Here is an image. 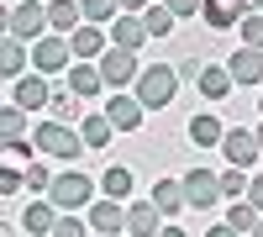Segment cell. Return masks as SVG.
I'll use <instances>...</instances> for the list:
<instances>
[{
	"label": "cell",
	"mask_w": 263,
	"mask_h": 237,
	"mask_svg": "<svg viewBox=\"0 0 263 237\" xmlns=\"http://www.w3.org/2000/svg\"><path fill=\"white\" fill-rule=\"evenodd\" d=\"M174 90H179V69H174V63H147L142 79H137L142 111H163V105L174 100Z\"/></svg>",
	"instance_id": "1"
},
{
	"label": "cell",
	"mask_w": 263,
	"mask_h": 237,
	"mask_svg": "<svg viewBox=\"0 0 263 237\" xmlns=\"http://www.w3.org/2000/svg\"><path fill=\"white\" fill-rule=\"evenodd\" d=\"M6 37L42 42V37H48V0H16L11 16H6Z\"/></svg>",
	"instance_id": "2"
},
{
	"label": "cell",
	"mask_w": 263,
	"mask_h": 237,
	"mask_svg": "<svg viewBox=\"0 0 263 237\" xmlns=\"http://www.w3.org/2000/svg\"><path fill=\"white\" fill-rule=\"evenodd\" d=\"M32 142H37L48 158H79V153H84V137L74 132V126H63V121H37V126H32Z\"/></svg>",
	"instance_id": "3"
},
{
	"label": "cell",
	"mask_w": 263,
	"mask_h": 237,
	"mask_svg": "<svg viewBox=\"0 0 263 237\" xmlns=\"http://www.w3.org/2000/svg\"><path fill=\"white\" fill-rule=\"evenodd\" d=\"M90 195H95V185L79 174V169H69V174H58L53 179V190H48V200L63 211V216H79L84 206H90Z\"/></svg>",
	"instance_id": "4"
},
{
	"label": "cell",
	"mask_w": 263,
	"mask_h": 237,
	"mask_svg": "<svg viewBox=\"0 0 263 237\" xmlns=\"http://www.w3.org/2000/svg\"><path fill=\"white\" fill-rule=\"evenodd\" d=\"M32 69H37V74H69V69H74V48H69V37L48 32L42 42H32Z\"/></svg>",
	"instance_id": "5"
},
{
	"label": "cell",
	"mask_w": 263,
	"mask_h": 237,
	"mask_svg": "<svg viewBox=\"0 0 263 237\" xmlns=\"http://www.w3.org/2000/svg\"><path fill=\"white\" fill-rule=\"evenodd\" d=\"M142 69H147V63H137V53H126V48H111L100 58V74H105V84H111L116 95H121V84H137Z\"/></svg>",
	"instance_id": "6"
},
{
	"label": "cell",
	"mask_w": 263,
	"mask_h": 237,
	"mask_svg": "<svg viewBox=\"0 0 263 237\" xmlns=\"http://www.w3.org/2000/svg\"><path fill=\"white\" fill-rule=\"evenodd\" d=\"M221 153H227V163L232 169H253L258 163V132H248V126H227V137H221Z\"/></svg>",
	"instance_id": "7"
},
{
	"label": "cell",
	"mask_w": 263,
	"mask_h": 237,
	"mask_svg": "<svg viewBox=\"0 0 263 237\" xmlns=\"http://www.w3.org/2000/svg\"><path fill=\"white\" fill-rule=\"evenodd\" d=\"M184 200L200 206V211H211L216 200H221V174H211V169H190V174H184Z\"/></svg>",
	"instance_id": "8"
},
{
	"label": "cell",
	"mask_w": 263,
	"mask_h": 237,
	"mask_svg": "<svg viewBox=\"0 0 263 237\" xmlns=\"http://www.w3.org/2000/svg\"><path fill=\"white\" fill-rule=\"evenodd\" d=\"M53 90H48V74H21L11 84V105H21V111H37V105H48Z\"/></svg>",
	"instance_id": "9"
},
{
	"label": "cell",
	"mask_w": 263,
	"mask_h": 237,
	"mask_svg": "<svg viewBox=\"0 0 263 237\" xmlns=\"http://www.w3.org/2000/svg\"><path fill=\"white\" fill-rule=\"evenodd\" d=\"M69 48H74V63L105 58V53H111V32H105V27H79V32L69 37Z\"/></svg>",
	"instance_id": "10"
},
{
	"label": "cell",
	"mask_w": 263,
	"mask_h": 237,
	"mask_svg": "<svg viewBox=\"0 0 263 237\" xmlns=\"http://www.w3.org/2000/svg\"><path fill=\"white\" fill-rule=\"evenodd\" d=\"M48 27H53L58 37H74L79 27H90V21H84V6H79V0H48Z\"/></svg>",
	"instance_id": "11"
},
{
	"label": "cell",
	"mask_w": 263,
	"mask_h": 237,
	"mask_svg": "<svg viewBox=\"0 0 263 237\" xmlns=\"http://www.w3.org/2000/svg\"><path fill=\"white\" fill-rule=\"evenodd\" d=\"M105 116H111L116 132H137V126H142V100H137V95H111Z\"/></svg>",
	"instance_id": "12"
},
{
	"label": "cell",
	"mask_w": 263,
	"mask_h": 237,
	"mask_svg": "<svg viewBox=\"0 0 263 237\" xmlns=\"http://www.w3.org/2000/svg\"><path fill=\"white\" fill-rule=\"evenodd\" d=\"M58 216H63V211H58L53 200H32L27 211H21V227H27L32 237H53V227H58Z\"/></svg>",
	"instance_id": "13"
},
{
	"label": "cell",
	"mask_w": 263,
	"mask_h": 237,
	"mask_svg": "<svg viewBox=\"0 0 263 237\" xmlns=\"http://www.w3.org/2000/svg\"><path fill=\"white\" fill-rule=\"evenodd\" d=\"M90 227L105 232V237L126 232V206H121V200H95V206H90Z\"/></svg>",
	"instance_id": "14"
},
{
	"label": "cell",
	"mask_w": 263,
	"mask_h": 237,
	"mask_svg": "<svg viewBox=\"0 0 263 237\" xmlns=\"http://www.w3.org/2000/svg\"><path fill=\"white\" fill-rule=\"evenodd\" d=\"M147 42V27H142V16H116L111 21V48H126V53H137Z\"/></svg>",
	"instance_id": "15"
},
{
	"label": "cell",
	"mask_w": 263,
	"mask_h": 237,
	"mask_svg": "<svg viewBox=\"0 0 263 237\" xmlns=\"http://www.w3.org/2000/svg\"><path fill=\"white\" fill-rule=\"evenodd\" d=\"M158 216H163V211L153 206V200L126 206V232H132V237H158V232H163V227H158Z\"/></svg>",
	"instance_id": "16"
},
{
	"label": "cell",
	"mask_w": 263,
	"mask_h": 237,
	"mask_svg": "<svg viewBox=\"0 0 263 237\" xmlns=\"http://www.w3.org/2000/svg\"><path fill=\"white\" fill-rule=\"evenodd\" d=\"M227 69H232L237 84H258V79H263V53H258V48H237V53L227 58Z\"/></svg>",
	"instance_id": "17"
},
{
	"label": "cell",
	"mask_w": 263,
	"mask_h": 237,
	"mask_svg": "<svg viewBox=\"0 0 263 237\" xmlns=\"http://www.w3.org/2000/svg\"><path fill=\"white\" fill-rule=\"evenodd\" d=\"M69 90H74L79 100L100 95V90H105V74H100V63H74V69H69Z\"/></svg>",
	"instance_id": "18"
},
{
	"label": "cell",
	"mask_w": 263,
	"mask_h": 237,
	"mask_svg": "<svg viewBox=\"0 0 263 237\" xmlns=\"http://www.w3.org/2000/svg\"><path fill=\"white\" fill-rule=\"evenodd\" d=\"M195 84H200V95L205 100H227L232 95V69H221V63H205V69H200V79H195Z\"/></svg>",
	"instance_id": "19"
},
{
	"label": "cell",
	"mask_w": 263,
	"mask_h": 237,
	"mask_svg": "<svg viewBox=\"0 0 263 237\" xmlns=\"http://www.w3.org/2000/svg\"><path fill=\"white\" fill-rule=\"evenodd\" d=\"M205 27H216V32H227V27H237L248 11H242V0H205Z\"/></svg>",
	"instance_id": "20"
},
{
	"label": "cell",
	"mask_w": 263,
	"mask_h": 237,
	"mask_svg": "<svg viewBox=\"0 0 263 237\" xmlns=\"http://www.w3.org/2000/svg\"><path fill=\"white\" fill-rule=\"evenodd\" d=\"M147 200L158 206L163 216H174L179 206H190V200H184V179H158V185H153V195H147Z\"/></svg>",
	"instance_id": "21"
},
{
	"label": "cell",
	"mask_w": 263,
	"mask_h": 237,
	"mask_svg": "<svg viewBox=\"0 0 263 237\" xmlns=\"http://www.w3.org/2000/svg\"><path fill=\"white\" fill-rule=\"evenodd\" d=\"M190 137L200 142V148H221V137H227V126L216 121L211 111H200V116H190Z\"/></svg>",
	"instance_id": "22"
},
{
	"label": "cell",
	"mask_w": 263,
	"mask_h": 237,
	"mask_svg": "<svg viewBox=\"0 0 263 237\" xmlns=\"http://www.w3.org/2000/svg\"><path fill=\"white\" fill-rule=\"evenodd\" d=\"M0 74H6L11 84L27 74V42H16V37H6V48H0Z\"/></svg>",
	"instance_id": "23"
},
{
	"label": "cell",
	"mask_w": 263,
	"mask_h": 237,
	"mask_svg": "<svg viewBox=\"0 0 263 237\" xmlns=\"http://www.w3.org/2000/svg\"><path fill=\"white\" fill-rule=\"evenodd\" d=\"M111 132H116V126H111V116H84L79 121V137H84V148H105V142H111Z\"/></svg>",
	"instance_id": "24"
},
{
	"label": "cell",
	"mask_w": 263,
	"mask_h": 237,
	"mask_svg": "<svg viewBox=\"0 0 263 237\" xmlns=\"http://www.w3.org/2000/svg\"><path fill=\"white\" fill-rule=\"evenodd\" d=\"M258 222H263V211H258L253 200H232V211H227V227H232V232H248V237H253Z\"/></svg>",
	"instance_id": "25"
},
{
	"label": "cell",
	"mask_w": 263,
	"mask_h": 237,
	"mask_svg": "<svg viewBox=\"0 0 263 237\" xmlns=\"http://www.w3.org/2000/svg\"><path fill=\"white\" fill-rule=\"evenodd\" d=\"M48 111H53V121H63V126H69V121L79 116V95L69 90V84H58V90H53V100H48Z\"/></svg>",
	"instance_id": "26"
},
{
	"label": "cell",
	"mask_w": 263,
	"mask_h": 237,
	"mask_svg": "<svg viewBox=\"0 0 263 237\" xmlns=\"http://www.w3.org/2000/svg\"><path fill=\"white\" fill-rule=\"evenodd\" d=\"M100 190H105V200H126V195H132V169L111 163V169H105V179H100Z\"/></svg>",
	"instance_id": "27"
},
{
	"label": "cell",
	"mask_w": 263,
	"mask_h": 237,
	"mask_svg": "<svg viewBox=\"0 0 263 237\" xmlns=\"http://www.w3.org/2000/svg\"><path fill=\"white\" fill-rule=\"evenodd\" d=\"M174 21H179V16H174L168 6H153V11L142 16V27H147V37H168V32H174Z\"/></svg>",
	"instance_id": "28"
},
{
	"label": "cell",
	"mask_w": 263,
	"mask_h": 237,
	"mask_svg": "<svg viewBox=\"0 0 263 237\" xmlns=\"http://www.w3.org/2000/svg\"><path fill=\"white\" fill-rule=\"evenodd\" d=\"M79 6H84V21H90V27H105V21L121 11V0H79Z\"/></svg>",
	"instance_id": "29"
},
{
	"label": "cell",
	"mask_w": 263,
	"mask_h": 237,
	"mask_svg": "<svg viewBox=\"0 0 263 237\" xmlns=\"http://www.w3.org/2000/svg\"><path fill=\"white\" fill-rule=\"evenodd\" d=\"M0 132H6V142H21V132H27V111H21V105H6Z\"/></svg>",
	"instance_id": "30"
},
{
	"label": "cell",
	"mask_w": 263,
	"mask_h": 237,
	"mask_svg": "<svg viewBox=\"0 0 263 237\" xmlns=\"http://www.w3.org/2000/svg\"><path fill=\"white\" fill-rule=\"evenodd\" d=\"M248 190H253V179H242V169H227V174H221V195L248 200Z\"/></svg>",
	"instance_id": "31"
},
{
	"label": "cell",
	"mask_w": 263,
	"mask_h": 237,
	"mask_svg": "<svg viewBox=\"0 0 263 237\" xmlns=\"http://www.w3.org/2000/svg\"><path fill=\"white\" fill-rule=\"evenodd\" d=\"M242 48L263 53V16H242Z\"/></svg>",
	"instance_id": "32"
},
{
	"label": "cell",
	"mask_w": 263,
	"mask_h": 237,
	"mask_svg": "<svg viewBox=\"0 0 263 237\" xmlns=\"http://www.w3.org/2000/svg\"><path fill=\"white\" fill-rule=\"evenodd\" d=\"M95 227L90 222H79V216H58V227H53V237H90Z\"/></svg>",
	"instance_id": "33"
},
{
	"label": "cell",
	"mask_w": 263,
	"mask_h": 237,
	"mask_svg": "<svg viewBox=\"0 0 263 237\" xmlns=\"http://www.w3.org/2000/svg\"><path fill=\"white\" fill-rule=\"evenodd\" d=\"M21 185H27V174H21L16 163H6V169H0V195H16Z\"/></svg>",
	"instance_id": "34"
},
{
	"label": "cell",
	"mask_w": 263,
	"mask_h": 237,
	"mask_svg": "<svg viewBox=\"0 0 263 237\" xmlns=\"http://www.w3.org/2000/svg\"><path fill=\"white\" fill-rule=\"evenodd\" d=\"M27 190H53V174L42 163H27Z\"/></svg>",
	"instance_id": "35"
},
{
	"label": "cell",
	"mask_w": 263,
	"mask_h": 237,
	"mask_svg": "<svg viewBox=\"0 0 263 237\" xmlns=\"http://www.w3.org/2000/svg\"><path fill=\"white\" fill-rule=\"evenodd\" d=\"M163 6H168L174 16H195V11H205V0H163Z\"/></svg>",
	"instance_id": "36"
},
{
	"label": "cell",
	"mask_w": 263,
	"mask_h": 237,
	"mask_svg": "<svg viewBox=\"0 0 263 237\" xmlns=\"http://www.w3.org/2000/svg\"><path fill=\"white\" fill-rule=\"evenodd\" d=\"M21 158H32V142H6V163L21 169Z\"/></svg>",
	"instance_id": "37"
},
{
	"label": "cell",
	"mask_w": 263,
	"mask_h": 237,
	"mask_svg": "<svg viewBox=\"0 0 263 237\" xmlns=\"http://www.w3.org/2000/svg\"><path fill=\"white\" fill-rule=\"evenodd\" d=\"M121 11H126V16H147L153 6H147V0H121Z\"/></svg>",
	"instance_id": "38"
},
{
	"label": "cell",
	"mask_w": 263,
	"mask_h": 237,
	"mask_svg": "<svg viewBox=\"0 0 263 237\" xmlns=\"http://www.w3.org/2000/svg\"><path fill=\"white\" fill-rule=\"evenodd\" d=\"M248 200H253V206H258V211H263V174H258V179H253V190H248Z\"/></svg>",
	"instance_id": "39"
},
{
	"label": "cell",
	"mask_w": 263,
	"mask_h": 237,
	"mask_svg": "<svg viewBox=\"0 0 263 237\" xmlns=\"http://www.w3.org/2000/svg\"><path fill=\"white\" fill-rule=\"evenodd\" d=\"M205 237H242V232H232V227H227V222H216V227H211V232H205Z\"/></svg>",
	"instance_id": "40"
},
{
	"label": "cell",
	"mask_w": 263,
	"mask_h": 237,
	"mask_svg": "<svg viewBox=\"0 0 263 237\" xmlns=\"http://www.w3.org/2000/svg\"><path fill=\"white\" fill-rule=\"evenodd\" d=\"M158 237H190V232H184V227H163Z\"/></svg>",
	"instance_id": "41"
},
{
	"label": "cell",
	"mask_w": 263,
	"mask_h": 237,
	"mask_svg": "<svg viewBox=\"0 0 263 237\" xmlns=\"http://www.w3.org/2000/svg\"><path fill=\"white\" fill-rule=\"evenodd\" d=\"M258 6H263V0H242V11H248V16H258Z\"/></svg>",
	"instance_id": "42"
},
{
	"label": "cell",
	"mask_w": 263,
	"mask_h": 237,
	"mask_svg": "<svg viewBox=\"0 0 263 237\" xmlns=\"http://www.w3.org/2000/svg\"><path fill=\"white\" fill-rule=\"evenodd\" d=\"M253 237H263V222H258V227H253Z\"/></svg>",
	"instance_id": "43"
},
{
	"label": "cell",
	"mask_w": 263,
	"mask_h": 237,
	"mask_svg": "<svg viewBox=\"0 0 263 237\" xmlns=\"http://www.w3.org/2000/svg\"><path fill=\"white\" fill-rule=\"evenodd\" d=\"M258 148H263V126H258Z\"/></svg>",
	"instance_id": "44"
},
{
	"label": "cell",
	"mask_w": 263,
	"mask_h": 237,
	"mask_svg": "<svg viewBox=\"0 0 263 237\" xmlns=\"http://www.w3.org/2000/svg\"><path fill=\"white\" fill-rule=\"evenodd\" d=\"M90 237H105V232H90Z\"/></svg>",
	"instance_id": "45"
},
{
	"label": "cell",
	"mask_w": 263,
	"mask_h": 237,
	"mask_svg": "<svg viewBox=\"0 0 263 237\" xmlns=\"http://www.w3.org/2000/svg\"><path fill=\"white\" fill-rule=\"evenodd\" d=\"M258 111H263V100H258Z\"/></svg>",
	"instance_id": "46"
}]
</instances>
